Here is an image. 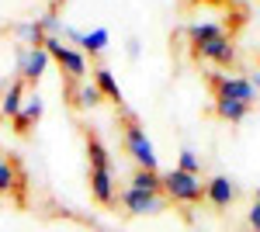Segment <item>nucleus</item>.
I'll return each instance as SVG.
<instances>
[{
    "label": "nucleus",
    "mask_w": 260,
    "mask_h": 232,
    "mask_svg": "<svg viewBox=\"0 0 260 232\" xmlns=\"http://www.w3.org/2000/svg\"><path fill=\"white\" fill-rule=\"evenodd\" d=\"M163 197L174 201V205L191 208V205H201V201H205V184H201V177L184 174V170L174 167V170L163 174Z\"/></svg>",
    "instance_id": "nucleus-1"
},
{
    "label": "nucleus",
    "mask_w": 260,
    "mask_h": 232,
    "mask_svg": "<svg viewBox=\"0 0 260 232\" xmlns=\"http://www.w3.org/2000/svg\"><path fill=\"white\" fill-rule=\"evenodd\" d=\"M125 153L136 159L139 170H156V149L146 139V128H142L136 118H128V125H125Z\"/></svg>",
    "instance_id": "nucleus-2"
},
{
    "label": "nucleus",
    "mask_w": 260,
    "mask_h": 232,
    "mask_svg": "<svg viewBox=\"0 0 260 232\" xmlns=\"http://www.w3.org/2000/svg\"><path fill=\"white\" fill-rule=\"evenodd\" d=\"M42 49L49 52V59H56V62H59L66 77H73L77 83L87 77V56L77 52V49H70V45H62V39L49 35V39H42Z\"/></svg>",
    "instance_id": "nucleus-3"
},
{
    "label": "nucleus",
    "mask_w": 260,
    "mask_h": 232,
    "mask_svg": "<svg viewBox=\"0 0 260 232\" xmlns=\"http://www.w3.org/2000/svg\"><path fill=\"white\" fill-rule=\"evenodd\" d=\"M208 87L215 90V101H240V104L257 101V90H253V83L246 77H219V73H212Z\"/></svg>",
    "instance_id": "nucleus-4"
},
{
    "label": "nucleus",
    "mask_w": 260,
    "mask_h": 232,
    "mask_svg": "<svg viewBox=\"0 0 260 232\" xmlns=\"http://www.w3.org/2000/svg\"><path fill=\"white\" fill-rule=\"evenodd\" d=\"M194 56L198 59H208L215 66H233L236 62V45H233V35L229 31H219L212 39H205L194 45Z\"/></svg>",
    "instance_id": "nucleus-5"
},
{
    "label": "nucleus",
    "mask_w": 260,
    "mask_h": 232,
    "mask_svg": "<svg viewBox=\"0 0 260 232\" xmlns=\"http://www.w3.org/2000/svg\"><path fill=\"white\" fill-rule=\"evenodd\" d=\"M121 205L128 215H160L170 201L163 194H149V191H136V187H125L121 191Z\"/></svg>",
    "instance_id": "nucleus-6"
},
{
    "label": "nucleus",
    "mask_w": 260,
    "mask_h": 232,
    "mask_svg": "<svg viewBox=\"0 0 260 232\" xmlns=\"http://www.w3.org/2000/svg\"><path fill=\"white\" fill-rule=\"evenodd\" d=\"M49 52L45 49H21L18 52V73H21V83H39L45 77V70H49Z\"/></svg>",
    "instance_id": "nucleus-7"
},
{
    "label": "nucleus",
    "mask_w": 260,
    "mask_h": 232,
    "mask_svg": "<svg viewBox=\"0 0 260 232\" xmlns=\"http://www.w3.org/2000/svg\"><path fill=\"white\" fill-rule=\"evenodd\" d=\"M90 197L98 201V205H115V197H118V191H115V170H90Z\"/></svg>",
    "instance_id": "nucleus-8"
},
{
    "label": "nucleus",
    "mask_w": 260,
    "mask_h": 232,
    "mask_svg": "<svg viewBox=\"0 0 260 232\" xmlns=\"http://www.w3.org/2000/svg\"><path fill=\"white\" fill-rule=\"evenodd\" d=\"M205 201H212L215 208H229V205L236 201L233 180H229V177H212V180L205 184Z\"/></svg>",
    "instance_id": "nucleus-9"
},
{
    "label": "nucleus",
    "mask_w": 260,
    "mask_h": 232,
    "mask_svg": "<svg viewBox=\"0 0 260 232\" xmlns=\"http://www.w3.org/2000/svg\"><path fill=\"white\" fill-rule=\"evenodd\" d=\"M42 111H45V101H42L39 94L24 97V104H21V115L14 118V132H18V136H24V132H31V125H39Z\"/></svg>",
    "instance_id": "nucleus-10"
},
{
    "label": "nucleus",
    "mask_w": 260,
    "mask_h": 232,
    "mask_svg": "<svg viewBox=\"0 0 260 232\" xmlns=\"http://www.w3.org/2000/svg\"><path fill=\"white\" fill-rule=\"evenodd\" d=\"M94 87L101 90V97H108V101H115V104H121V101H125L118 80H115V73H111L108 66H98V70H94Z\"/></svg>",
    "instance_id": "nucleus-11"
},
{
    "label": "nucleus",
    "mask_w": 260,
    "mask_h": 232,
    "mask_svg": "<svg viewBox=\"0 0 260 232\" xmlns=\"http://www.w3.org/2000/svg\"><path fill=\"white\" fill-rule=\"evenodd\" d=\"M11 191H18V197L24 194V174H21L11 159L0 156V194H11Z\"/></svg>",
    "instance_id": "nucleus-12"
},
{
    "label": "nucleus",
    "mask_w": 260,
    "mask_h": 232,
    "mask_svg": "<svg viewBox=\"0 0 260 232\" xmlns=\"http://www.w3.org/2000/svg\"><path fill=\"white\" fill-rule=\"evenodd\" d=\"M21 104H24V83L21 80H14V83H7V90H4V97H0V111H4V118H14L21 115Z\"/></svg>",
    "instance_id": "nucleus-13"
},
{
    "label": "nucleus",
    "mask_w": 260,
    "mask_h": 232,
    "mask_svg": "<svg viewBox=\"0 0 260 232\" xmlns=\"http://www.w3.org/2000/svg\"><path fill=\"white\" fill-rule=\"evenodd\" d=\"M128 187H136V191H149V194H163V174H160V170H136L132 180H128Z\"/></svg>",
    "instance_id": "nucleus-14"
},
{
    "label": "nucleus",
    "mask_w": 260,
    "mask_h": 232,
    "mask_svg": "<svg viewBox=\"0 0 260 232\" xmlns=\"http://www.w3.org/2000/svg\"><path fill=\"white\" fill-rule=\"evenodd\" d=\"M87 159H90V170H111V153L98 136H87Z\"/></svg>",
    "instance_id": "nucleus-15"
},
{
    "label": "nucleus",
    "mask_w": 260,
    "mask_h": 232,
    "mask_svg": "<svg viewBox=\"0 0 260 232\" xmlns=\"http://www.w3.org/2000/svg\"><path fill=\"white\" fill-rule=\"evenodd\" d=\"M101 101H104V97H101V90L94 87V83H87V80H80V83L73 87V104H77L80 111H87V108H98Z\"/></svg>",
    "instance_id": "nucleus-16"
},
{
    "label": "nucleus",
    "mask_w": 260,
    "mask_h": 232,
    "mask_svg": "<svg viewBox=\"0 0 260 232\" xmlns=\"http://www.w3.org/2000/svg\"><path fill=\"white\" fill-rule=\"evenodd\" d=\"M108 42H111L108 28H94V31L80 35V42H77V45H83V52H90V56H101V52L108 49Z\"/></svg>",
    "instance_id": "nucleus-17"
},
{
    "label": "nucleus",
    "mask_w": 260,
    "mask_h": 232,
    "mask_svg": "<svg viewBox=\"0 0 260 232\" xmlns=\"http://www.w3.org/2000/svg\"><path fill=\"white\" fill-rule=\"evenodd\" d=\"M215 115L222 118V121H243V118L250 115V104H240V101H215Z\"/></svg>",
    "instance_id": "nucleus-18"
},
{
    "label": "nucleus",
    "mask_w": 260,
    "mask_h": 232,
    "mask_svg": "<svg viewBox=\"0 0 260 232\" xmlns=\"http://www.w3.org/2000/svg\"><path fill=\"white\" fill-rule=\"evenodd\" d=\"M219 31H225V28L215 24V21H194V24H187V39H191V45L212 39V35H219Z\"/></svg>",
    "instance_id": "nucleus-19"
},
{
    "label": "nucleus",
    "mask_w": 260,
    "mask_h": 232,
    "mask_svg": "<svg viewBox=\"0 0 260 232\" xmlns=\"http://www.w3.org/2000/svg\"><path fill=\"white\" fill-rule=\"evenodd\" d=\"M14 35L24 42V49H39L42 39H45V35H42V28H39V21H35V24H18V28H14Z\"/></svg>",
    "instance_id": "nucleus-20"
},
{
    "label": "nucleus",
    "mask_w": 260,
    "mask_h": 232,
    "mask_svg": "<svg viewBox=\"0 0 260 232\" xmlns=\"http://www.w3.org/2000/svg\"><path fill=\"white\" fill-rule=\"evenodd\" d=\"M39 28H42V35H45V39H49V35H56V39H59V31H62L59 11H56V7H52V11H45V14L39 18Z\"/></svg>",
    "instance_id": "nucleus-21"
},
{
    "label": "nucleus",
    "mask_w": 260,
    "mask_h": 232,
    "mask_svg": "<svg viewBox=\"0 0 260 232\" xmlns=\"http://www.w3.org/2000/svg\"><path fill=\"white\" fill-rule=\"evenodd\" d=\"M177 170H184V174H194V177H198V170H201V156L194 153V149H184V153H180Z\"/></svg>",
    "instance_id": "nucleus-22"
},
{
    "label": "nucleus",
    "mask_w": 260,
    "mask_h": 232,
    "mask_svg": "<svg viewBox=\"0 0 260 232\" xmlns=\"http://www.w3.org/2000/svg\"><path fill=\"white\" fill-rule=\"evenodd\" d=\"M246 218H250V229L260 232V201L253 205V208H250V215H246Z\"/></svg>",
    "instance_id": "nucleus-23"
},
{
    "label": "nucleus",
    "mask_w": 260,
    "mask_h": 232,
    "mask_svg": "<svg viewBox=\"0 0 260 232\" xmlns=\"http://www.w3.org/2000/svg\"><path fill=\"white\" fill-rule=\"evenodd\" d=\"M250 83H253V90H260V70L253 73V80H250Z\"/></svg>",
    "instance_id": "nucleus-24"
},
{
    "label": "nucleus",
    "mask_w": 260,
    "mask_h": 232,
    "mask_svg": "<svg viewBox=\"0 0 260 232\" xmlns=\"http://www.w3.org/2000/svg\"><path fill=\"white\" fill-rule=\"evenodd\" d=\"M201 4H229V0H201Z\"/></svg>",
    "instance_id": "nucleus-25"
},
{
    "label": "nucleus",
    "mask_w": 260,
    "mask_h": 232,
    "mask_svg": "<svg viewBox=\"0 0 260 232\" xmlns=\"http://www.w3.org/2000/svg\"><path fill=\"white\" fill-rule=\"evenodd\" d=\"M257 201H260V187H257Z\"/></svg>",
    "instance_id": "nucleus-26"
}]
</instances>
